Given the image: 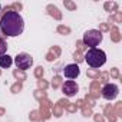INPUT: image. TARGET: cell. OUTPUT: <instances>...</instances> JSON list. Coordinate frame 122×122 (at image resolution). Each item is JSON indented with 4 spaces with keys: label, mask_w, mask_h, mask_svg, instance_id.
<instances>
[{
    "label": "cell",
    "mask_w": 122,
    "mask_h": 122,
    "mask_svg": "<svg viewBox=\"0 0 122 122\" xmlns=\"http://www.w3.org/2000/svg\"><path fill=\"white\" fill-rule=\"evenodd\" d=\"M13 65V57L9 56V55H2L0 56V68L3 69H7Z\"/></svg>",
    "instance_id": "obj_8"
},
{
    "label": "cell",
    "mask_w": 122,
    "mask_h": 122,
    "mask_svg": "<svg viewBox=\"0 0 122 122\" xmlns=\"http://www.w3.org/2000/svg\"><path fill=\"white\" fill-rule=\"evenodd\" d=\"M62 92L68 96V98H73L76 96V93L79 92V85L75 81H66L62 85Z\"/></svg>",
    "instance_id": "obj_6"
},
{
    "label": "cell",
    "mask_w": 122,
    "mask_h": 122,
    "mask_svg": "<svg viewBox=\"0 0 122 122\" xmlns=\"http://www.w3.org/2000/svg\"><path fill=\"white\" fill-rule=\"evenodd\" d=\"M81 73V68L76 65V63H71V65H66L65 69H63V76L68 78V79H76Z\"/></svg>",
    "instance_id": "obj_7"
},
{
    "label": "cell",
    "mask_w": 122,
    "mask_h": 122,
    "mask_svg": "<svg viewBox=\"0 0 122 122\" xmlns=\"http://www.w3.org/2000/svg\"><path fill=\"white\" fill-rule=\"evenodd\" d=\"M102 39H103V35L99 30H96V29H91L88 32H85V35H83V43L86 46H89L91 49L99 46Z\"/></svg>",
    "instance_id": "obj_3"
},
{
    "label": "cell",
    "mask_w": 122,
    "mask_h": 122,
    "mask_svg": "<svg viewBox=\"0 0 122 122\" xmlns=\"http://www.w3.org/2000/svg\"><path fill=\"white\" fill-rule=\"evenodd\" d=\"M0 30L7 37H16L25 30V20L19 12L7 10L0 19Z\"/></svg>",
    "instance_id": "obj_1"
},
{
    "label": "cell",
    "mask_w": 122,
    "mask_h": 122,
    "mask_svg": "<svg viewBox=\"0 0 122 122\" xmlns=\"http://www.w3.org/2000/svg\"><path fill=\"white\" fill-rule=\"evenodd\" d=\"M0 9H2V5H0Z\"/></svg>",
    "instance_id": "obj_10"
},
{
    "label": "cell",
    "mask_w": 122,
    "mask_h": 122,
    "mask_svg": "<svg viewBox=\"0 0 122 122\" xmlns=\"http://www.w3.org/2000/svg\"><path fill=\"white\" fill-rule=\"evenodd\" d=\"M15 65L17 66V69L20 71H27L30 69V66L33 65V57L29 53H19L15 57Z\"/></svg>",
    "instance_id": "obj_4"
},
{
    "label": "cell",
    "mask_w": 122,
    "mask_h": 122,
    "mask_svg": "<svg viewBox=\"0 0 122 122\" xmlns=\"http://www.w3.org/2000/svg\"><path fill=\"white\" fill-rule=\"evenodd\" d=\"M6 52H7V43L3 37H0V56L6 55Z\"/></svg>",
    "instance_id": "obj_9"
},
{
    "label": "cell",
    "mask_w": 122,
    "mask_h": 122,
    "mask_svg": "<svg viewBox=\"0 0 122 122\" xmlns=\"http://www.w3.org/2000/svg\"><path fill=\"white\" fill-rule=\"evenodd\" d=\"M101 95L106 101H113L119 95V88H118L116 83H106V85H103V88L101 91Z\"/></svg>",
    "instance_id": "obj_5"
},
{
    "label": "cell",
    "mask_w": 122,
    "mask_h": 122,
    "mask_svg": "<svg viewBox=\"0 0 122 122\" xmlns=\"http://www.w3.org/2000/svg\"><path fill=\"white\" fill-rule=\"evenodd\" d=\"M85 60L91 68H101L106 63V53L102 49L92 47L85 53Z\"/></svg>",
    "instance_id": "obj_2"
}]
</instances>
